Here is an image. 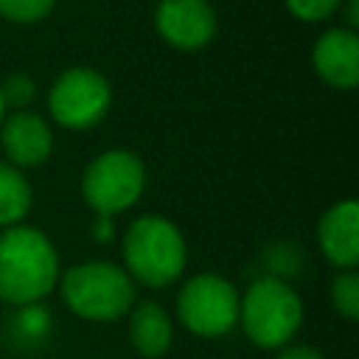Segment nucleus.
<instances>
[{
    "label": "nucleus",
    "mask_w": 359,
    "mask_h": 359,
    "mask_svg": "<svg viewBox=\"0 0 359 359\" xmlns=\"http://www.w3.org/2000/svg\"><path fill=\"white\" fill-rule=\"evenodd\" d=\"M59 255L53 241L28 224H11L0 233V300L11 306H36L59 283Z\"/></svg>",
    "instance_id": "nucleus-1"
},
{
    "label": "nucleus",
    "mask_w": 359,
    "mask_h": 359,
    "mask_svg": "<svg viewBox=\"0 0 359 359\" xmlns=\"http://www.w3.org/2000/svg\"><path fill=\"white\" fill-rule=\"evenodd\" d=\"M188 261L180 227L157 213L137 216L123 236V269L132 280L160 289L174 283Z\"/></svg>",
    "instance_id": "nucleus-2"
},
{
    "label": "nucleus",
    "mask_w": 359,
    "mask_h": 359,
    "mask_svg": "<svg viewBox=\"0 0 359 359\" xmlns=\"http://www.w3.org/2000/svg\"><path fill=\"white\" fill-rule=\"evenodd\" d=\"M59 292L65 306L90 323L118 320L135 306V280L112 261L73 264L59 275Z\"/></svg>",
    "instance_id": "nucleus-3"
},
{
    "label": "nucleus",
    "mask_w": 359,
    "mask_h": 359,
    "mask_svg": "<svg viewBox=\"0 0 359 359\" xmlns=\"http://www.w3.org/2000/svg\"><path fill=\"white\" fill-rule=\"evenodd\" d=\"M238 323L258 348H283L303 323V300L280 278H258L238 297Z\"/></svg>",
    "instance_id": "nucleus-4"
},
{
    "label": "nucleus",
    "mask_w": 359,
    "mask_h": 359,
    "mask_svg": "<svg viewBox=\"0 0 359 359\" xmlns=\"http://www.w3.org/2000/svg\"><path fill=\"white\" fill-rule=\"evenodd\" d=\"M146 188V165L129 149L101 151L81 174V196L95 216L129 210Z\"/></svg>",
    "instance_id": "nucleus-5"
},
{
    "label": "nucleus",
    "mask_w": 359,
    "mask_h": 359,
    "mask_svg": "<svg viewBox=\"0 0 359 359\" xmlns=\"http://www.w3.org/2000/svg\"><path fill=\"white\" fill-rule=\"evenodd\" d=\"M238 289L227 278L216 272L194 275L177 297L180 323L196 337H224L238 323Z\"/></svg>",
    "instance_id": "nucleus-6"
},
{
    "label": "nucleus",
    "mask_w": 359,
    "mask_h": 359,
    "mask_svg": "<svg viewBox=\"0 0 359 359\" xmlns=\"http://www.w3.org/2000/svg\"><path fill=\"white\" fill-rule=\"evenodd\" d=\"M112 104L109 81L93 67H70L59 73L48 93L50 118L65 129H90L95 126Z\"/></svg>",
    "instance_id": "nucleus-7"
},
{
    "label": "nucleus",
    "mask_w": 359,
    "mask_h": 359,
    "mask_svg": "<svg viewBox=\"0 0 359 359\" xmlns=\"http://www.w3.org/2000/svg\"><path fill=\"white\" fill-rule=\"evenodd\" d=\"M157 34L177 50H199L216 36L219 20L208 0H160L154 11Z\"/></svg>",
    "instance_id": "nucleus-8"
},
{
    "label": "nucleus",
    "mask_w": 359,
    "mask_h": 359,
    "mask_svg": "<svg viewBox=\"0 0 359 359\" xmlns=\"http://www.w3.org/2000/svg\"><path fill=\"white\" fill-rule=\"evenodd\" d=\"M311 67L314 73L337 87L353 90L359 84V36L353 28H328L317 36L311 48Z\"/></svg>",
    "instance_id": "nucleus-9"
},
{
    "label": "nucleus",
    "mask_w": 359,
    "mask_h": 359,
    "mask_svg": "<svg viewBox=\"0 0 359 359\" xmlns=\"http://www.w3.org/2000/svg\"><path fill=\"white\" fill-rule=\"evenodd\" d=\"M0 143L11 165L31 168L50 157L53 135L42 115L28 109H14L0 123Z\"/></svg>",
    "instance_id": "nucleus-10"
},
{
    "label": "nucleus",
    "mask_w": 359,
    "mask_h": 359,
    "mask_svg": "<svg viewBox=\"0 0 359 359\" xmlns=\"http://www.w3.org/2000/svg\"><path fill=\"white\" fill-rule=\"evenodd\" d=\"M317 241L328 264L353 269L359 264V205L356 199L334 202L317 224Z\"/></svg>",
    "instance_id": "nucleus-11"
},
{
    "label": "nucleus",
    "mask_w": 359,
    "mask_h": 359,
    "mask_svg": "<svg viewBox=\"0 0 359 359\" xmlns=\"http://www.w3.org/2000/svg\"><path fill=\"white\" fill-rule=\"evenodd\" d=\"M129 342L143 359H160L174 342V323L154 300H143L129 309Z\"/></svg>",
    "instance_id": "nucleus-12"
},
{
    "label": "nucleus",
    "mask_w": 359,
    "mask_h": 359,
    "mask_svg": "<svg viewBox=\"0 0 359 359\" xmlns=\"http://www.w3.org/2000/svg\"><path fill=\"white\" fill-rule=\"evenodd\" d=\"M34 194L22 171L11 163H0V227L20 224L31 210Z\"/></svg>",
    "instance_id": "nucleus-13"
},
{
    "label": "nucleus",
    "mask_w": 359,
    "mask_h": 359,
    "mask_svg": "<svg viewBox=\"0 0 359 359\" xmlns=\"http://www.w3.org/2000/svg\"><path fill=\"white\" fill-rule=\"evenodd\" d=\"M331 303L345 320H359V275L353 269H342L331 280Z\"/></svg>",
    "instance_id": "nucleus-14"
},
{
    "label": "nucleus",
    "mask_w": 359,
    "mask_h": 359,
    "mask_svg": "<svg viewBox=\"0 0 359 359\" xmlns=\"http://www.w3.org/2000/svg\"><path fill=\"white\" fill-rule=\"evenodd\" d=\"M56 0H0V17L8 22H39L53 11Z\"/></svg>",
    "instance_id": "nucleus-15"
},
{
    "label": "nucleus",
    "mask_w": 359,
    "mask_h": 359,
    "mask_svg": "<svg viewBox=\"0 0 359 359\" xmlns=\"http://www.w3.org/2000/svg\"><path fill=\"white\" fill-rule=\"evenodd\" d=\"M0 95H3V104L6 109L14 107V109H25L34 95H36V87H34V79L28 73H11L3 84H0Z\"/></svg>",
    "instance_id": "nucleus-16"
},
{
    "label": "nucleus",
    "mask_w": 359,
    "mask_h": 359,
    "mask_svg": "<svg viewBox=\"0 0 359 359\" xmlns=\"http://www.w3.org/2000/svg\"><path fill=\"white\" fill-rule=\"evenodd\" d=\"M283 3L292 17L303 22H320V20H328L334 11H339L345 0H283Z\"/></svg>",
    "instance_id": "nucleus-17"
},
{
    "label": "nucleus",
    "mask_w": 359,
    "mask_h": 359,
    "mask_svg": "<svg viewBox=\"0 0 359 359\" xmlns=\"http://www.w3.org/2000/svg\"><path fill=\"white\" fill-rule=\"evenodd\" d=\"M275 359H323V353L311 345H283Z\"/></svg>",
    "instance_id": "nucleus-18"
},
{
    "label": "nucleus",
    "mask_w": 359,
    "mask_h": 359,
    "mask_svg": "<svg viewBox=\"0 0 359 359\" xmlns=\"http://www.w3.org/2000/svg\"><path fill=\"white\" fill-rule=\"evenodd\" d=\"M109 236H112V216H98V222H95V238L107 241Z\"/></svg>",
    "instance_id": "nucleus-19"
},
{
    "label": "nucleus",
    "mask_w": 359,
    "mask_h": 359,
    "mask_svg": "<svg viewBox=\"0 0 359 359\" xmlns=\"http://www.w3.org/2000/svg\"><path fill=\"white\" fill-rule=\"evenodd\" d=\"M3 118H6V104H3V95H0V123H3Z\"/></svg>",
    "instance_id": "nucleus-20"
}]
</instances>
